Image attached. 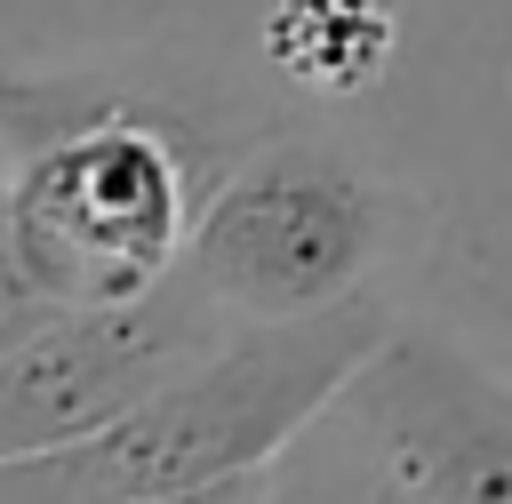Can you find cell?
Segmentation results:
<instances>
[{"label": "cell", "instance_id": "6da1fadb", "mask_svg": "<svg viewBox=\"0 0 512 504\" xmlns=\"http://www.w3.org/2000/svg\"><path fill=\"white\" fill-rule=\"evenodd\" d=\"M384 336L392 320L376 296L304 320H240L208 360H192L96 440L0 464V504H144L264 472L312 416L344 400V384Z\"/></svg>", "mask_w": 512, "mask_h": 504}, {"label": "cell", "instance_id": "7a4b0ae2", "mask_svg": "<svg viewBox=\"0 0 512 504\" xmlns=\"http://www.w3.org/2000/svg\"><path fill=\"white\" fill-rule=\"evenodd\" d=\"M0 200L32 280L64 312H96L184 272L208 184L168 120L136 104H80L24 144Z\"/></svg>", "mask_w": 512, "mask_h": 504}, {"label": "cell", "instance_id": "3957f363", "mask_svg": "<svg viewBox=\"0 0 512 504\" xmlns=\"http://www.w3.org/2000/svg\"><path fill=\"white\" fill-rule=\"evenodd\" d=\"M384 224L392 208L352 152L264 144L208 184L184 272L232 320H304L368 296Z\"/></svg>", "mask_w": 512, "mask_h": 504}, {"label": "cell", "instance_id": "277c9868", "mask_svg": "<svg viewBox=\"0 0 512 504\" xmlns=\"http://www.w3.org/2000/svg\"><path fill=\"white\" fill-rule=\"evenodd\" d=\"M232 328L240 320L192 272H176L128 304L56 312L32 344H16L0 360V464L96 440L128 408H144L160 384H176L192 360H208Z\"/></svg>", "mask_w": 512, "mask_h": 504}, {"label": "cell", "instance_id": "5b68a950", "mask_svg": "<svg viewBox=\"0 0 512 504\" xmlns=\"http://www.w3.org/2000/svg\"><path fill=\"white\" fill-rule=\"evenodd\" d=\"M424 504H512V384L432 328H392L336 400Z\"/></svg>", "mask_w": 512, "mask_h": 504}, {"label": "cell", "instance_id": "8992f818", "mask_svg": "<svg viewBox=\"0 0 512 504\" xmlns=\"http://www.w3.org/2000/svg\"><path fill=\"white\" fill-rule=\"evenodd\" d=\"M264 504H424V496L368 448V432L344 408H328L264 464Z\"/></svg>", "mask_w": 512, "mask_h": 504}, {"label": "cell", "instance_id": "52a82bcc", "mask_svg": "<svg viewBox=\"0 0 512 504\" xmlns=\"http://www.w3.org/2000/svg\"><path fill=\"white\" fill-rule=\"evenodd\" d=\"M288 8L312 16V48L288 56V72L312 80V88H352V80H368V72L384 64V48H392L384 0H288Z\"/></svg>", "mask_w": 512, "mask_h": 504}, {"label": "cell", "instance_id": "ba28073f", "mask_svg": "<svg viewBox=\"0 0 512 504\" xmlns=\"http://www.w3.org/2000/svg\"><path fill=\"white\" fill-rule=\"evenodd\" d=\"M64 304L32 280V264H24V248H16V232H8V200H0V360L16 352V344H32L48 320H56Z\"/></svg>", "mask_w": 512, "mask_h": 504}, {"label": "cell", "instance_id": "9c48e42d", "mask_svg": "<svg viewBox=\"0 0 512 504\" xmlns=\"http://www.w3.org/2000/svg\"><path fill=\"white\" fill-rule=\"evenodd\" d=\"M64 112H72V104H64V88H40V80H16V72H0V120L16 128V144L48 136Z\"/></svg>", "mask_w": 512, "mask_h": 504}, {"label": "cell", "instance_id": "30bf717a", "mask_svg": "<svg viewBox=\"0 0 512 504\" xmlns=\"http://www.w3.org/2000/svg\"><path fill=\"white\" fill-rule=\"evenodd\" d=\"M144 504H264V472L208 480V488H184V496H144Z\"/></svg>", "mask_w": 512, "mask_h": 504}]
</instances>
